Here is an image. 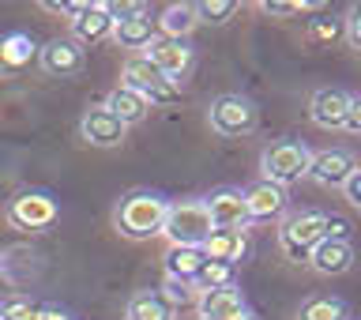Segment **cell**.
Returning a JSON list of instances; mask_svg holds the SVG:
<instances>
[{
  "mask_svg": "<svg viewBox=\"0 0 361 320\" xmlns=\"http://www.w3.org/2000/svg\"><path fill=\"white\" fill-rule=\"evenodd\" d=\"M166 211H169V203L162 196H154V192H132V196L121 200L113 223H117V230L124 237H132V242H147V237L162 234Z\"/></svg>",
  "mask_w": 361,
  "mask_h": 320,
  "instance_id": "cell-1",
  "label": "cell"
},
{
  "mask_svg": "<svg viewBox=\"0 0 361 320\" xmlns=\"http://www.w3.org/2000/svg\"><path fill=\"white\" fill-rule=\"evenodd\" d=\"M211 230H214V223H211V211H207V203H203V200L169 203L166 226H162V234L169 237V245H192V249H200L211 237Z\"/></svg>",
  "mask_w": 361,
  "mask_h": 320,
  "instance_id": "cell-2",
  "label": "cell"
},
{
  "mask_svg": "<svg viewBox=\"0 0 361 320\" xmlns=\"http://www.w3.org/2000/svg\"><path fill=\"white\" fill-rule=\"evenodd\" d=\"M327 237V215L324 211H305V215H293V219L282 223L279 230V249L286 253V260L293 264H309L312 249Z\"/></svg>",
  "mask_w": 361,
  "mask_h": 320,
  "instance_id": "cell-3",
  "label": "cell"
},
{
  "mask_svg": "<svg viewBox=\"0 0 361 320\" xmlns=\"http://www.w3.org/2000/svg\"><path fill=\"white\" fill-rule=\"evenodd\" d=\"M309 158H312V151L305 143H298V140L271 143L264 151V158H259V166H264V181L286 189V185H293V181H301L305 174H309Z\"/></svg>",
  "mask_w": 361,
  "mask_h": 320,
  "instance_id": "cell-4",
  "label": "cell"
},
{
  "mask_svg": "<svg viewBox=\"0 0 361 320\" xmlns=\"http://www.w3.org/2000/svg\"><path fill=\"white\" fill-rule=\"evenodd\" d=\"M124 83L135 87V90H143L147 102H180V90L177 83H169V79L158 72V68L147 61V53H132L128 61H124Z\"/></svg>",
  "mask_w": 361,
  "mask_h": 320,
  "instance_id": "cell-5",
  "label": "cell"
},
{
  "mask_svg": "<svg viewBox=\"0 0 361 320\" xmlns=\"http://www.w3.org/2000/svg\"><path fill=\"white\" fill-rule=\"evenodd\" d=\"M211 129L222 136H248L256 129V106L245 95H222L211 106Z\"/></svg>",
  "mask_w": 361,
  "mask_h": 320,
  "instance_id": "cell-6",
  "label": "cell"
},
{
  "mask_svg": "<svg viewBox=\"0 0 361 320\" xmlns=\"http://www.w3.org/2000/svg\"><path fill=\"white\" fill-rule=\"evenodd\" d=\"M113 11V42L121 49H147L154 42V23L143 8H124V4H109Z\"/></svg>",
  "mask_w": 361,
  "mask_h": 320,
  "instance_id": "cell-7",
  "label": "cell"
},
{
  "mask_svg": "<svg viewBox=\"0 0 361 320\" xmlns=\"http://www.w3.org/2000/svg\"><path fill=\"white\" fill-rule=\"evenodd\" d=\"M53 219H56V203L42 192H23L8 208V223L16 230H45V226H53Z\"/></svg>",
  "mask_w": 361,
  "mask_h": 320,
  "instance_id": "cell-8",
  "label": "cell"
},
{
  "mask_svg": "<svg viewBox=\"0 0 361 320\" xmlns=\"http://www.w3.org/2000/svg\"><path fill=\"white\" fill-rule=\"evenodd\" d=\"M147 61H151L158 72L169 79V83H177V79L192 68V49L185 42H177V38H162V34H154V42L147 45Z\"/></svg>",
  "mask_w": 361,
  "mask_h": 320,
  "instance_id": "cell-9",
  "label": "cell"
},
{
  "mask_svg": "<svg viewBox=\"0 0 361 320\" xmlns=\"http://www.w3.org/2000/svg\"><path fill=\"white\" fill-rule=\"evenodd\" d=\"M357 170V158L343 151V147H331V151H316L309 158V177L316 185H346V177Z\"/></svg>",
  "mask_w": 361,
  "mask_h": 320,
  "instance_id": "cell-10",
  "label": "cell"
},
{
  "mask_svg": "<svg viewBox=\"0 0 361 320\" xmlns=\"http://www.w3.org/2000/svg\"><path fill=\"white\" fill-rule=\"evenodd\" d=\"M203 203H207V211H211L214 230H245L248 226L245 192L241 189H219V192H211Z\"/></svg>",
  "mask_w": 361,
  "mask_h": 320,
  "instance_id": "cell-11",
  "label": "cell"
},
{
  "mask_svg": "<svg viewBox=\"0 0 361 320\" xmlns=\"http://www.w3.org/2000/svg\"><path fill=\"white\" fill-rule=\"evenodd\" d=\"M113 11L109 4H83V11L72 19V42L75 45H98L113 38Z\"/></svg>",
  "mask_w": 361,
  "mask_h": 320,
  "instance_id": "cell-12",
  "label": "cell"
},
{
  "mask_svg": "<svg viewBox=\"0 0 361 320\" xmlns=\"http://www.w3.org/2000/svg\"><path fill=\"white\" fill-rule=\"evenodd\" d=\"M346 109H350V95H346V90H338V87H320L312 95V102H309L312 124H320V129H327V132L343 129V124H346Z\"/></svg>",
  "mask_w": 361,
  "mask_h": 320,
  "instance_id": "cell-13",
  "label": "cell"
},
{
  "mask_svg": "<svg viewBox=\"0 0 361 320\" xmlns=\"http://www.w3.org/2000/svg\"><path fill=\"white\" fill-rule=\"evenodd\" d=\"M309 268L316 275H343V271L354 268V245H350L346 237H324V242L312 249Z\"/></svg>",
  "mask_w": 361,
  "mask_h": 320,
  "instance_id": "cell-14",
  "label": "cell"
},
{
  "mask_svg": "<svg viewBox=\"0 0 361 320\" xmlns=\"http://www.w3.org/2000/svg\"><path fill=\"white\" fill-rule=\"evenodd\" d=\"M245 211H248V223H271L286 211V189L271 185V181H259L245 192Z\"/></svg>",
  "mask_w": 361,
  "mask_h": 320,
  "instance_id": "cell-15",
  "label": "cell"
},
{
  "mask_svg": "<svg viewBox=\"0 0 361 320\" xmlns=\"http://www.w3.org/2000/svg\"><path fill=\"white\" fill-rule=\"evenodd\" d=\"M196 309L203 320H241L245 316V298L237 287H219V290H200Z\"/></svg>",
  "mask_w": 361,
  "mask_h": 320,
  "instance_id": "cell-16",
  "label": "cell"
},
{
  "mask_svg": "<svg viewBox=\"0 0 361 320\" xmlns=\"http://www.w3.org/2000/svg\"><path fill=\"white\" fill-rule=\"evenodd\" d=\"M42 68L49 76H56V79L79 76L83 72V45H75L72 38H53L42 49Z\"/></svg>",
  "mask_w": 361,
  "mask_h": 320,
  "instance_id": "cell-17",
  "label": "cell"
},
{
  "mask_svg": "<svg viewBox=\"0 0 361 320\" xmlns=\"http://www.w3.org/2000/svg\"><path fill=\"white\" fill-rule=\"evenodd\" d=\"M79 136H83L90 147H117L124 140V124L113 117L106 106H102V109H87L83 121H79Z\"/></svg>",
  "mask_w": 361,
  "mask_h": 320,
  "instance_id": "cell-18",
  "label": "cell"
},
{
  "mask_svg": "<svg viewBox=\"0 0 361 320\" xmlns=\"http://www.w3.org/2000/svg\"><path fill=\"white\" fill-rule=\"evenodd\" d=\"M203 256L207 260H222V264H241V260H248V249H252V242H248L245 230H211V237L200 245Z\"/></svg>",
  "mask_w": 361,
  "mask_h": 320,
  "instance_id": "cell-19",
  "label": "cell"
},
{
  "mask_svg": "<svg viewBox=\"0 0 361 320\" xmlns=\"http://www.w3.org/2000/svg\"><path fill=\"white\" fill-rule=\"evenodd\" d=\"M106 109L124 124V129H128V124H140L147 113H151V102H147L143 90H135V87H128V83H121V87H113V90H109Z\"/></svg>",
  "mask_w": 361,
  "mask_h": 320,
  "instance_id": "cell-20",
  "label": "cell"
},
{
  "mask_svg": "<svg viewBox=\"0 0 361 320\" xmlns=\"http://www.w3.org/2000/svg\"><path fill=\"white\" fill-rule=\"evenodd\" d=\"M203 264H207L203 249H192V245H169V253H166V279L192 283V287H196V279H200Z\"/></svg>",
  "mask_w": 361,
  "mask_h": 320,
  "instance_id": "cell-21",
  "label": "cell"
},
{
  "mask_svg": "<svg viewBox=\"0 0 361 320\" xmlns=\"http://www.w3.org/2000/svg\"><path fill=\"white\" fill-rule=\"evenodd\" d=\"M196 4H169L162 11V19H158V30H162V38H177V42H185L192 30H196Z\"/></svg>",
  "mask_w": 361,
  "mask_h": 320,
  "instance_id": "cell-22",
  "label": "cell"
},
{
  "mask_svg": "<svg viewBox=\"0 0 361 320\" xmlns=\"http://www.w3.org/2000/svg\"><path fill=\"white\" fill-rule=\"evenodd\" d=\"M128 320H173V309L162 294H135L128 302Z\"/></svg>",
  "mask_w": 361,
  "mask_h": 320,
  "instance_id": "cell-23",
  "label": "cell"
},
{
  "mask_svg": "<svg viewBox=\"0 0 361 320\" xmlns=\"http://www.w3.org/2000/svg\"><path fill=\"white\" fill-rule=\"evenodd\" d=\"M0 53H4L8 72H19V68L30 61V53H34L30 34H8V38H0Z\"/></svg>",
  "mask_w": 361,
  "mask_h": 320,
  "instance_id": "cell-24",
  "label": "cell"
},
{
  "mask_svg": "<svg viewBox=\"0 0 361 320\" xmlns=\"http://www.w3.org/2000/svg\"><path fill=\"white\" fill-rule=\"evenodd\" d=\"M298 320H346V305L338 302V298H309L301 305V313Z\"/></svg>",
  "mask_w": 361,
  "mask_h": 320,
  "instance_id": "cell-25",
  "label": "cell"
},
{
  "mask_svg": "<svg viewBox=\"0 0 361 320\" xmlns=\"http://www.w3.org/2000/svg\"><path fill=\"white\" fill-rule=\"evenodd\" d=\"M219 287H233V264H222V260H207L196 279V290H219Z\"/></svg>",
  "mask_w": 361,
  "mask_h": 320,
  "instance_id": "cell-26",
  "label": "cell"
},
{
  "mask_svg": "<svg viewBox=\"0 0 361 320\" xmlns=\"http://www.w3.org/2000/svg\"><path fill=\"white\" fill-rule=\"evenodd\" d=\"M196 16L203 23H230L237 16V0H203L196 4Z\"/></svg>",
  "mask_w": 361,
  "mask_h": 320,
  "instance_id": "cell-27",
  "label": "cell"
},
{
  "mask_svg": "<svg viewBox=\"0 0 361 320\" xmlns=\"http://www.w3.org/2000/svg\"><path fill=\"white\" fill-rule=\"evenodd\" d=\"M162 298L169 309H185V305H196V287L192 283H177V279H166V290H162Z\"/></svg>",
  "mask_w": 361,
  "mask_h": 320,
  "instance_id": "cell-28",
  "label": "cell"
},
{
  "mask_svg": "<svg viewBox=\"0 0 361 320\" xmlns=\"http://www.w3.org/2000/svg\"><path fill=\"white\" fill-rule=\"evenodd\" d=\"M0 320H42V309H38V305H30V302L11 298V302L0 305Z\"/></svg>",
  "mask_w": 361,
  "mask_h": 320,
  "instance_id": "cell-29",
  "label": "cell"
},
{
  "mask_svg": "<svg viewBox=\"0 0 361 320\" xmlns=\"http://www.w3.org/2000/svg\"><path fill=\"white\" fill-rule=\"evenodd\" d=\"M338 34H346L338 19H312V27H309V42H312V45H320V42H335Z\"/></svg>",
  "mask_w": 361,
  "mask_h": 320,
  "instance_id": "cell-30",
  "label": "cell"
},
{
  "mask_svg": "<svg viewBox=\"0 0 361 320\" xmlns=\"http://www.w3.org/2000/svg\"><path fill=\"white\" fill-rule=\"evenodd\" d=\"M259 11H264V16H275V19H290V16H301V11H309V8L298 4V0H264Z\"/></svg>",
  "mask_w": 361,
  "mask_h": 320,
  "instance_id": "cell-31",
  "label": "cell"
},
{
  "mask_svg": "<svg viewBox=\"0 0 361 320\" xmlns=\"http://www.w3.org/2000/svg\"><path fill=\"white\" fill-rule=\"evenodd\" d=\"M346 42L354 45V49H361V4H354L350 8V16H346Z\"/></svg>",
  "mask_w": 361,
  "mask_h": 320,
  "instance_id": "cell-32",
  "label": "cell"
},
{
  "mask_svg": "<svg viewBox=\"0 0 361 320\" xmlns=\"http://www.w3.org/2000/svg\"><path fill=\"white\" fill-rule=\"evenodd\" d=\"M42 8L49 11V16H68V19H75L79 11H83V4H68V0H45Z\"/></svg>",
  "mask_w": 361,
  "mask_h": 320,
  "instance_id": "cell-33",
  "label": "cell"
},
{
  "mask_svg": "<svg viewBox=\"0 0 361 320\" xmlns=\"http://www.w3.org/2000/svg\"><path fill=\"white\" fill-rule=\"evenodd\" d=\"M343 192H346V200L354 203V208L361 211V166L354 170V174L346 177V185H343Z\"/></svg>",
  "mask_w": 361,
  "mask_h": 320,
  "instance_id": "cell-34",
  "label": "cell"
},
{
  "mask_svg": "<svg viewBox=\"0 0 361 320\" xmlns=\"http://www.w3.org/2000/svg\"><path fill=\"white\" fill-rule=\"evenodd\" d=\"M346 132H354L361 136V98H350V109H346V124H343Z\"/></svg>",
  "mask_w": 361,
  "mask_h": 320,
  "instance_id": "cell-35",
  "label": "cell"
},
{
  "mask_svg": "<svg viewBox=\"0 0 361 320\" xmlns=\"http://www.w3.org/2000/svg\"><path fill=\"white\" fill-rule=\"evenodd\" d=\"M327 237H346V223L335 219V215H327Z\"/></svg>",
  "mask_w": 361,
  "mask_h": 320,
  "instance_id": "cell-36",
  "label": "cell"
},
{
  "mask_svg": "<svg viewBox=\"0 0 361 320\" xmlns=\"http://www.w3.org/2000/svg\"><path fill=\"white\" fill-rule=\"evenodd\" d=\"M42 320H68V316L56 313V309H42Z\"/></svg>",
  "mask_w": 361,
  "mask_h": 320,
  "instance_id": "cell-37",
  "label": "cell"
},
{
  "mask_svg": "<svg viewBox=\"0 0 361 320\" xmlns=\"http://www.w3.org/2000/svg\"><path fill=\"white\" fill-rule=\"evenodd\" d=\"M8 76V64H4V53H0V79Z\"/></svg>",
  "mask_w": 361,
  "mask_h": 320,
  "instance_id": "cell-38",
  "label": "cell"
},
{
  "mask_svg": "<svg viewBox=\"0 0 361 320\" xmlns=\"http://www.w3.org/2000/svg\"><path fill=\"white\" fill-rule=\"evenodd\" d=\"M241 320H256V316H241Z\"/></svg>",
  "mask_w": 361,
  "mask_h": 320,
  "instance_id": "cell-39",
  "label": "cell"
}]
</instances>
